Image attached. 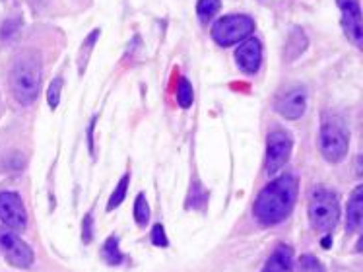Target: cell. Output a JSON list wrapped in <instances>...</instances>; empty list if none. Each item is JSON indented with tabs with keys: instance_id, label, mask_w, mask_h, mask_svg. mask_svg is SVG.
I'll list each match as a JSON object with an SVG mask.
<instances>
[{
	"instance_id": "44dd1931",
	"label": "cell",
	"mask_w": 363,
	"mask_h": 272,
	"mask_svg": "<svg viewBox=\"0 0 363 272\" xmlns=\"http://www.w3.org/2000/svg\"><path fill=\"white\" fill-rule=\"evenodd\" d=\"M99 37V30H96L91 36L84 41V45H86V49L82 47V51H80V70H84V67H86V60H88V55L89 51L94 49V45H96V39Z\"/></svg>"
},
{
	"instance_id": "277c9868",
	"label": "cell",
	"mask_w": 363,
	"mask_h": 272,
	"mask_svg": "<svg viewBox=\"0 0 363 272\" xmlns=\"http://www.w3.org/2000/svg\"><path fill=\"white\" fill-rule=\"evenodd\" d=\"M319 144L326 162L338 163L346 158L350 148V134L342 119L325 115L323 125H320Z\"/></svg>"
},
{
	"instance_id": "ba28073f",
	"label": "cell",
	"mask_w": 363,
	"mask_h": 272,
	"mask_svg": "<svg viewBox=\"0 0 363 272\" xmlns=\"http://www.w3.org/2000/svg\"><path fill=\"white\" fill-rule=\"evenodd\" d=\"M0 220L10 229L26 228L28 214L18 192H0Z\"/></svg>"
},
{
	"instance_id": "5b68a950",
	"label": "cell",
	"mask_w": 363,
	"mask_h": 272,
	"mask_svg": "<svg viewBox=\"0 0 363 272\" xmlns=\"http://www.w3.org/2000/svg\"><path fill=\"white\" fill-rule=\"evenodd\" d=\"M252 31H255V20L251 16H223L212 26V39L222 47H231V45L249 39Z\"/></svg>"
},
{
	"instance_id": "9a60e30c",
	"label": "cell",
	"mask_w": 363,
	"mask_h": 272,
	"mask_svg": "<svg viewBox=\"0 0 363 272\" xmlns=\"http://www.w3.org/2000/svg\"><path fill=\"white\" fill-rule=\"evenodd\" d=\"M104 259L109 263V265H121L123 263V253L119 249V237H109L104 245V251H101Z\"/></svg>"
},
{
	"instance_id": "5bb4252c",
	"label": "cell",
	"mask_w": 363,
	"mask_h": 272,
	"mask_svg": "<svg viewBox=\"0 0 363 272\" xmlns=\"http://www.w3.org/2000/svg\"><path fill=\"white\" fill-rule=\"evenodd\" d=\"M222 8V2L220 0H199L196 4V14H199V20L202 23H208L212 18H214Z\"/></svg>"
},
{
	"instance_id": "8992f818",
	"label": "cell",
	"mask_w": 363,
	"mask_h": 272,
	"mask_svg": "<svg viewBox=\"0 0 363 272\" xmlns=\"http://www.w3.org/2000/svg\"><path fill=\"white\" fill-rule=\"evenodd\" d=\"M291 148H294V142L286 131H274L268 134L267 162H264V170L268 175H276L288 163Z\"/></svg>"
},
{
	"instance_id": "d6986e66",
	"label": "cell",
	"mask_w": 363,
	"mask_h": 272,
	"mask_svg": "<svg viewBox=\"0 0 363 272\" xmlns=\"http://www.w3.org/2000/svg\"><path fill=\"white\" fill-rule=\"evenodd\" d=\"M60 92H62V78H55L51 82V86L47 89V102L51 109H57L60 102Z\"/></svg>"
},
{
	"instance_id": "2e32d148",
	"label": "cell",
	"mask_w": 363,
	"mask_h": 272,
	"mask_svg": "<svg viewBox=\"0 0 363 272\" xmlns=\"http://www.w3.org/2000/svg\"><path fill=\"white\" fill-rule=\"evenodd\" d=\"M194 99V92H193V84L186 80V78H179L177 84V102L183 109H189L193 105Z\"/></svg>"
},
{
	"instance_id": "7c38bea8",
	"label": "cell",
	"mask_w": 363,
	"mask_h": 272,
	"mask_svg": "<svg viewBox=\"0 0 363 272\" xmlns=\"http://www.w3.org/2000/svg\"><path fill=\"white\" fill-rule=\"evenodd\" d=\"M260 272H294V251L288 245L280 243Z\"/></svg>"
},
{
	"instance_id": "3957f363",
	"label": "cell",
	"mask_w": 363,
	"mask_h": 272,
	"mask_svg": "<svg viewBox=\"0 0 363 272\" xmlns=\"http://www.w3.org/2000/svg\"><path fill=\"white\" fill-rule=\"evenodd\" d=\"M340 220V202L336 192L328 189H317L309 197V222L311 228L323 234H328L336 228Z\"/></svg>"
},
{
	"instance_id": "ac0fdd59",
	"label": "cell",
	"mask_w": 363,
	"mask_h": 272,
	"mask_svg": "<svg viewBox=\"0 0 363 272\" xmlns=\"http://www.w3.org/2000/svg\"><path fill=\"white\" fill-rule=\"evenodd\" d=\"M134 220H136V224L142 226V228H144L150 220V206L148 202H146V197H144L142 192L136 197V202H134Z\"/></svg>"
},
{
	"instance_id": "e0dca14e",
	"label": "cell",
	"mask_w": 363,
	"mask_h": 272,
	"mask_svg": "<svg viewBox=\"0 0 363 272\" xmlns=\"http://www.w3.org/2000/svg\"><path fill=\"white\" fill-rule=\"evenodd\" d=\"M128 181H130V175H128V173H125V175H123V179L119 181V185H117V189L113 191L109 202H107V210H109V212H111V210H115L117 206L123 205V200L126 199V189H128Z\"/></svg>"
},
{
	"instance_id": "4fadbf2b",
	"label": "cell",
	"mask_w": 363,
	"mask_h": 272,
	"mask_svg": "<svg viewBox=\"0 0 363 272\" xmlns=\"http://www.w3.org/2000/svg\"><path fill=\"white\" fill-rule=\"evenodd\" d=\"M363 220V187L357 185L352 197L348 200V218H346V228L350 234H356L362 228Z\"/></svg>"
},
{
	"instance_id": "9c48e42d",
	"label": "cell",
	"mask_w": 363,
	"mask_h": 272,
	"mask_svg": "<svg viewBox=\"0 0 363 272\" xmlns=\"http://www.w3.org/2000/svg\"><path fill=\"white\" fill-rule=\"evenodd\" d=\"M342 12V28L344 33L356 47H362L363 26H362V6L359 0H336Z\"/></svg>"
},
{
	"instance_id": "7a4b0ae2",
	"label": "cell",
	"mask_w": 363,
	"mask_h": 272,
	"mask_svg": "<svg viewBox=\"0 0 363 272\" xmlns=\"http://www.w3.org/2000/svg\"><path fill=\"white\" fill-rule=\"evenodd\" d=\"M10 88L22 105H30L38 99L41 88V60L33 51L22 53L10 70Z\"/></svg>"
},
{
	"instance_id": "30bf717a",
	"label": "cell",
	"mask_w": 363,
	"mask_h": 272,
	"mask_svg": "<svg viewBox=\"0 0 363 272\" xmlns=\"http://www.w3.org/2000/svg\"><path fill=\"white\" fill-rule=\"evenodd\" d=\"M305 109H307V94L303 88L288 89L276 102V111L289 121L303 117Z\"/></svg>"
},
{
	"instance_id": "7402d4cb",
	"label": "cell",
	"mask_w": 363,
	"mask_h": 272,
	"mask_svg": "<svg viewBox=\"0 0 363 272\" xmlns=\"http://www.w3.org/2000/svg\"><path fill=\"white\" fill-rule=\"evenodd\" d=\"M152 243H154L156 247H167V245H169V239L165 236V229H163L162 224H157V226H154V229H152Z\"/></svg>"
},
{
	"instance_id": "52a82bcc",
	"label": "cell",
	"mask_w": 363,
	"mask_h": 272,
	"mask_svg": "<svg viewBox=\"0 0 363 272\" xmlns=\"http://www.w3.org/2000/svg\"><path fill=\"white\" fill-rule=\"evenodd\" d=\"M0 251L16 268H28L33 263V251L30 245L23 243L10 228H0Z\"/></svg>"
},
{
	"instance_id": "6da1fadb",
	"label": "cell",
	"mask_w": 363,
	"mask_h": 272,
	"mask_svg": "<svg viewBox=\"0 0 363 272\" xmlns=\"http://www.w3.org/2000/svg\"><path fill=\"white\" fill-rule=\"evenodd\" d=\"M297 202V179L282 175L268 183L255 200L252 212L264 226H276L288 218Z\"/></svg>"
},
{
	"instance_id": "8fae6325",
	"label": "cell",
	"mask_w": 363,
	"mask_h": 272,
	"mask_svg": "<svg viewBox=\"0 0 363 272\" xmlns=\"http://www.w3.org/2000/svg\"><path fill=\"white\" fill-rule=\"evenodd\" d=\"M239 68L247 74H257L262 62V45L259 39H245L235 51Z\"/></svg>"
},
{
	"instance_id": "603a6c76",
	"label": "cell",
	"mask_w": 363,
	"mask_h": 272,
	"mask_svg": "<svg viewBox=\"0 0 363 272\" xmlns=\"http://www.w3.org/2000/svg\"><path fill=\"white\" fill-rule=\"evenodd\" d=\"M89 224H91V216L86 218V226H84V232H86V234H84V241H89V239H91V229H89Z\"/></svg>"
},
{
	"instance_id": "ffe728a7",
	"label": "cell",
	"mask_w": 363,
	"mask_h": 272,
	"mask_svg": "<svg viewBox=\"0 0 363 272\" xmlns=\"http://www.w3.org/2000/svg\"><path fill=\"white\" fill-rule=\"evenodd\" d=\"M299 272H325V268L320 266V263L311 255H305L299 259Z\"/></svg>"
}]
</instances>
